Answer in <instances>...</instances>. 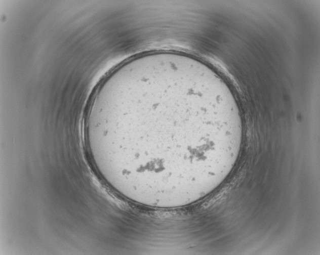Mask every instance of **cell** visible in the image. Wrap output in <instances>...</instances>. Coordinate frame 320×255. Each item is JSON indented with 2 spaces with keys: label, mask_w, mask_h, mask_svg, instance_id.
Returning <instances> with one entry per match:
<instances>
[{
  "label": "cell",
  "mask_w": 320,
  "mask_h": 255,
  "mask_svg": "<svg viewBox=\"0 0 320 255\" xmlns=\"http://www.w3.org/2000/svg\"><path fill=\"white\" fill-rule=\"evenodd\" d=\"M91 132L119 182L172 197L233 168L243 123L233 95L217 76L198 63L170 58L121 75L100 100Z\"/></svg>",
  "instance_id": "6da1fadb"
}]
</instances>
